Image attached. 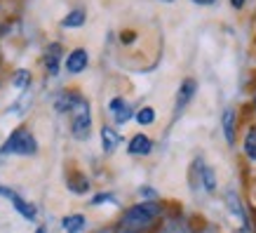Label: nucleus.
Returning a JSON list of instances; mask_svg holds the SVG:
<instances>
[{
    "instance_id": "nucleus-28",
    "label": "nucleus",
    "mask_w": 256,
    "mask_h": 233,
    "mask_svg": "<svg viewBox=\"0 0 256 233\" xmlns=\"http://www.w3.org/2000/svg\"><path fill=\"white\" fill-rule=\"evenodd\" d=\"M204 233H212V231H204Z\"/></svg>"
},
{
    "instance_id": "nucleus-8",
    "label": "nucleus",
    "mask_w": 256,
    "mask_h": 233,
    "mask_svg": "<svg viewBox=\"0 0 256 233\" xmlns=\"http://www.w3.org/2000/svg\"><path fill=\"white\" fill-rule=\"evenodd\" d=\"M195 170H198V181H202V186L207 193H214L216 191V174L210 165H204L202 160H195Z\"/></svg>"
},
{
    "instance_id": "nucleus-1",
    "label": "nucleus",
    "mask_w": 256,
    "mask_h": 233,
    "mask_svg": "<svg viewBox=\"0 0 256 233\" xmlns=\"http://www.w3.org/2000/svg\"><path fill=\"white\" fill-rule=\"evenodd\" d=\"M160 217V205L156 200H146V202H139L134 205L130 210L124 212L122 217V231L127 233H139L148 226L156 224V219Z\"/></svg>"
},
{
    "instance_id": "nucleus-3",
    "label": "nucleus",
    "mask_w": 256,
    "mask_h": 233,
    "mask_svg": "<svg viewBox=\"0 0 256 233\" xmlns=\"http://www.w3.org/2000/svg\"><path fill=\"white\" fill-rule=\"evenodd\" d=\"M38 151V144H36V137H33L28 130H24V127H19V130H14V132L8 137V141H5V146L0 148V153L8 155V153H16V155H31Z\"/></svg>"
},
{
    "instance_id": "nucleus-15",
    "label": "nucleus",
    "mask_w": 256,
    "mask_h": 233,
    "mask_svg": "<svg viewBox=\"0 0 256 233\" xmlns=\"http://www.w3.org/2000/svg\"><path fill=\"white\" fill-rule=\"evenodd\" d=\"M242 148H244V155H247L249 160H252V163H256V127H249V130H247Z\"/></svg>"
},
{
    "instance_id": "nucleus-6",
    "label": "nucleus",
    "mask_w": 256,
    "mask_h": 233,
    "mask_svg": "<svg viewBox=\"0 0 256 233\" xmlns=\"http://www.w3.org/2000/svg\"><path fill=\"white\" fill-rule=\"evenodd\" d=\"M62 45L59 43H52V45H47L45 50V57H42V62H45V69L50 76H56L59 73V66H62Z\"/></svg>"
},
{
    "instance_id": "nucleus-14",
    "label": "nucleus",
    "mask_w": 256,
    "mask_h": 233,
    "mask_svg": "<svg viewBox=\"0 0 256 233\" xmlns=\"http://www.w3.org/2000/svg\"><path fill=\"white\" fill-rule=\"evenodd\" d=\"M78 97H80V94H76V92H62L54 99V109L59 111V113H68V109L76 104V99H78Z\"/></svg>"
},
{
    "instance_id": "nucleus-21",
    "label": "nucleus",
    "mask_w": 256,
    "mask_h": 233,
    "mask_svg": "<svg viewBox=\"0 0 256 233\" xmlns=\"http://www.w3.org/2000/svg\"><path fill=\"white\" fill-rule=\"evenodd\" d=\"M110 198H113V195H108V193H104V195H96V198H94V200H92V205H101V202L110 200Z\"/></svg>"
},
{
    "instance_id": "nucleus-20",
    "label": "nucleus",
    "mask_w": 256,
    "mask_h": 233,
    "mask_svg": "<svg viewBox=\"0 0 256 233\" xmlns=\"http://www.w3.org/2000/svg\"><path fill=\"white\" fill-rule=\"evenodd\" d=\"M160 233H190V226H188L184 219H174V221H170Z\"/></svg>"
},
{
    "instance_id": "nucleus-11",
    "label": "nucleus",
    "mask_w": 256,
    "mask_h": 233,
    "mask_svg": "<svg viewBox=\"0 0 256 233\" xmlns=\"http://www.w3.org/2000/svg\"><path fill=\"white\" fill-rule=\"evenodd\" d=\"M150 148H153V141L148 139L146 134H136V137H132V141H130V153L132 155H148Z\"/></svg>"
},
{
    "instance_id": "nucleus-23",
    "label": "nucleus",
    "mask_w": 256,
    "mask_h": 233,
    "mask_svg": "<svg viewBox=\"0 0 256 233\" xmlns=\"http://www.w3.org/2000/svg\"><path fill=\"white\" fill-rule=\"evenodd\" d=\"M244 3H247V0H230V5H233L235 10H242L244 8Z\"/></svg>"
},
{
    "instance_id": "nucleus-4",
    "label": "nucleus",
    "mask_w": 256,
    "mask_h": 233,
    "mask_svg": "<svg viewBox=\"0 0 256 233\" xmlns=\"http://www.w3.org/2000/svg\"><path fill=\"white\" fill-rule=\"evenodd\" d=\"M195 92H198V83H195L193 78H186V80L181 83V87H178V92H176V106H174V116H181V113H184V109H186L188 104L193 101Z\"/></svg>"
},
{
    "instance_id": "nucleus-7",
    "label": "nucleus",
    "mask_w": 256,
    "mask_h": 233,
    "mask_svg": "<svg viewBox=\"0 0 256 233\" xmlns=\"http://www.w3.org/2000/svg\"><path fill=\"white\" fill-rule=\"evenodd\" d=\"M87 64H90V55H87V50H82V47L73 50L66 57V71L68 73H82L87 69Z\"/></svg>"
},
{
    "instance_id": "nucleus-25",
    "label": "nucleus",
    "mask_w": 256,
    "mask_h": 233,
    "mask_svg": "<svg viewBox=\"0 0 256 233\" xmlns=\"http://www.w3.org/2000/svg\"><path fill=\"white\" fill-rule=\"evenodd\" d=\"M36 233H45V228H42V226H40V228H38V231H36Z\"/></svg>"
},
{
    "instance_id": "nucleus-10",
    "label": "nucleus",
    "mask_w": 256,
    "mask_h": 233,
    "mask_svg": "<svg viewBox=\"0 0 256 233\" xmlns=\"http://www.w3.org/2000/svg\"><path fill=\"white\" fill-rule=\"evenodd\" d=\"M120 141H122L120 134H118L110 125H104V127H101V146H104L106 153H113V151L120 146Z\"/></svg>"
},
{
    "instance_id": "nucleus-9",
    "label": "nucleus",
    "mask_w": 256,
    "mask_h": 233,
    "mask_svg": "<svg viewBox=\"0 0 256 233\" xmlns=\"http://www.w3.org/2000/svg\"><path fill=\"white\" fill-rule=\"evenodd\" d=\"M235 123H238V116H235V111H233V109H226L224 116H221V125H224L226 141H228L230 146H235V132H238Z\"/></svg>"
},
{
    "instance_id": "nucleus-22",
    "label": "nucleus",
    "mask_w": 256,
    "mask_h": 233,
    "mask_svg": "<svg viewBox=\"0 0 256 233\" xmlns=\"http://www.w3.org/2000/svg\"><path fill=\"white\" fill-rule=\"evenodd\" d=\"M0 195H5V198H10V200H12V198H14V191H12V188H5V186H0Z\"/></svg>"
},
{
    "instance_id": "nucleus-13",
    "label": "nucleus",
    "mask_w": 256,
    "mask_h": 233,
    "mask_svg": "<svg viewBox=\"0 0 256 233\" xmlns=\"http://www.w3.org/2000/svg\"><path fill=\"white\" fill-rule=\"evenodd\" d=\"M85 22H87L85 10H73V12H68V15L62 19V26L64 29H78V26H82Z\"/></svg>"
},
{
    "instance_id": "nucleus-2",
    "label": "nucleus",
    "mask_w": 256,
    "mask_h": 233,
    "mask_svg": "<svg viewBox=\"0 0 256 233\" xmlns=\"http://www.w3.org/2000/svg\"><path fill=\"white\" fill-rule=\"evenodd\" d=\"M68 116H70V132H73V137L80 141L90 139V134H92V111H90L87 99L78 97L76 104L68 109Z\"/></svg>"
},
{
    "instance_id": "nucleus-16",
    "label": "nucleus",
    "mask_w": 256,
    "mask_h": 233,
    "mask_svg": "<svg viewBox=\"0 0 256 233\" xmlns=\"http://www.w3.org/2000/svg\"><path fill=\"white\" fill-rule=\"evenodd\" d=\"M12 205H14L16 212H19V214H24L28 221H33V219H36V214H38V212H36V207H33L31 202L24 200L22 195H14V198H12Z\"/></svg>"
},
{
    "instance_id": "nucleus-19",
    "label": "nucleus",
    "mask_w": 256,
    "mask_h": 233,
    "mask_svg": "<svg viewBox=\"0 0 256 233\" xmlns=\"http://www.w3.org/2000/svg\"><path fill=\"white\" fill-rule=\"evenodd\" d=\"M134 118H136V123L139 125H153V120H156V111L150 109V106H144V109H139L136 113H134Z\"/></svg>"
},
{
    "instance_id": "nucleus-18",
    "label": "nucleus",
    "mask_w": 256,
    "mask_h": 233,
    "mask_svg": "<svg viewBox=\"0 0 256 233\" xmlns=\"http://www.w3.org/2000/svg\"><path fill=\"white\" fill-rule=\"evenodd\" d=\"M12 85H14L16 90H26V87L31 85V73H28L26 69L16 71L14 76H12Z\"/></svg>"
},
{
    "instance_id": "nucleus-27",
    "label": "nucleus",
    "mask_w": 256,
    "mask_h": 233,
    "mask_svg": "<svg viewBox=\"0 0 256 233\" xmlns=\"http://www.w3.org/2000/svg\"><path fill=\"white\" fill-rule=\"evenodd\" d=\"M99 233H113V231H99Z\"/></svg>"
},
{
    "instance_id": "nucleus-26",
    "label": "nucleus",
    "mask_w": 256,
    "mask_h": 233,
    "mask_svg": "<svg viewBox=\"0 0 256 233\" xmlns=\"http://www.w3.org/2000/svg\"><path fill=\"white\" fill-rule=\"evenodd\" d=\"M160 3H174V0H160Z\"/></svg>"
},
{
    "instance_id": "nucleus-17",
    "label": "nucleus",
    "mask_w": 256,
    "mask_h": 233,
    "mask_svg": "<svg viewBox=\"0 0 256 233\" xmlns=\"http://www.w3.org/2000/svg\"><path fill=\"white\" fill-rule=\"evenodd\" d=\"M226 202H228V207H230V212H238V219H240L242 224H247V214H244V210H242V202H240V198L233 193V191H228L226 193Z\"/></svg>"
},
{
    "instance_id": "nucleus-12",
    "label": "nucleus",
    "mask_w": 256,
    "mask_h": 233,
    "mask_svg": "<svg viewBox=\"0 0 256 233\" xmlns=\"http://www.w3.org/2000/svg\"><path fill=\"white\" fill-rule=\"evenodd\" d=\"M85 217L82 214H68V217L62 219V226L66 233H82L85 231Z\"/></svg>"
},
{
    "instance_id": "nucleus-5",
    "label": "nucleus",
    "mask_w": 256,
    "mask_h": 233,
    "mask_svg": "<svg viewBox=\"0 0 256 233\" xmlns=\"http://www.w3.org/2000/svg\"><path fill=\"white\" fill-rule=\"evenodd\" d=\"M108 113L113 116V120H116V125H124L130 118L134 116V109L127 104L124 99H120V97H116V99L108 101Z\"/></svg>"
},
{
    "instance_id": "nucleus-24",
    "label": "nucleus",
    "mask_w": 256,
    "mask_h": 233,
    "mask_svg": "<svg viewBox=\"0 0 256 233\" xmlns=\"http://www.w3.org/2000/svg\"><path fill=\"white\" fill-rule=\"evenodd\" d=\"M195 5H214V3H216V0H193Z\"/></svg>"
}]
</instances>
